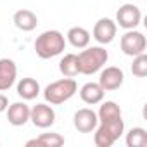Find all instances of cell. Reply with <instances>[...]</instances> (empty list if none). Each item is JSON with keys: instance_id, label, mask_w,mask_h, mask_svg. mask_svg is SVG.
<instances>
[{"instance_id": "1", "label": "cell", "mask_w": 147, "mask_h": 147, "mask_svg": "<svg viewBox=\"0 0 147 147\" xmlns=\"http://www.w3.org/2000/svg\"><path fill=\"white\" fill-rule=\"evenodd\" d=\"M66 49V38L57 30H47L35 40V52L40 59H52L62 54Z\"/></svg>"}, {"instance_id": "2", "label": "cell", "mask_w": 147, "mask_h": 147, "mask_svg": "<svg viewBox=\"0 0 147 147\" xmlns=\"http://www.w3.org/2000/svg\"><path fill=\"white\" fill-rule=\"evenodd\" d=\"M76 57H78L80 75H94L106 66L109 54L104 47L95 45V47H85Z\"/></svg>"}, {"instance_id": "3", "label": "cell", "mask_w": 147, "mask_h": 147, "mask_svg": "<svg viewBox=\"0 0 147 147\" xmlns=\"http://www.w3.org/2000/svg\"><path fill=\"white\" fill-rule=\"evenodd\" d=\"M78 92V85L73 78H62L57 82H52L45 87L43 90V97L47 100V104L50 106H59L64 104L66 100H69L73 95Z\"/></svg>"}, {"instance_id": "4", "label": "cell", "mask_w": 147, "mask_h": 147, "mask_svg": "<svg viewBox=\"0 0 147 147\" xmlns=\"http://www.w3.org/2000/svg\"><path fill=\"white\" fill-rule=\"evenodd\" d=\"M94 131H95L94 144L97 147H111L125 131L123 118L111 119V121H99V125Z\"/></svg>"}, {"instance_id": "5", "label": "cell", "mask_w": 147, "mask_h": 147, "mask_svg": "<svg viewBox=\"0 0 147 147\" xmlns=\"http://www.w3.org/2000/svg\"><path fill=\"white\" fill-rule=\"evenodd\" d=\"M119 47H121V52L125 55H130V57H135L138 54H144L145 49H147V40L144 36V33L137 31V30H126V33L121 36L119 40Z\"/></svg>"}, {"instance_id": "6", "label": "cell", "mask_w": 147, "mask_h": 147, "mask_svg": "<svg viewBox=\"0 0 147 147\" xmlns=\"http://www.w3.org/2000/svg\"><path fill=\"white\" fill-rule=\"evenodd\" d=\"M142 21V12L135 4H123L116 11V24L123 30H135Z\"/></svg>"}, {"instance_id": "7", "label": "cell", "mask_w": 147, "mask_h": 147, "mask_svg": "<svg viewBox=\"0 0 147 147\" xmlns=\"http://www.w3.org/2000/svg\"><path fill=\"white\" fill-rule=\"evenodd\" d=\"M125 82V73L121 67L116 66H107L104 69H100V75H99V85L104 88V92H113L118 90Z\"/></svg>"}, {"instance_id": "8", "label": "cell", "mask_w": 147, "mask_h": 147, "mask_svg": "<svg viewBox=\"0 0 147 147\" xmlns=\"http://www.w3.org/2000/svg\"><path fill=\"white\" fill-rule=\"evenodd\" d=\"M116 33H118V24H116L113 19H109V18H100V19L95 23L94 30H92V36H94L95 42L100 43V45L111 43V42L116 38Z\"/></svg>"}, {"instance_id": "9", "label": "cell", "mask_w": 147, "mask_h": 147, "mask_svg": "<svg viewBox=\"0 0 147 147\" xmlns=\"http://www.w3.org/2000/svg\"><path fill=\"white\" fill-rule=\"evenodd\" d=\"M30 121L36 128H50L55 123V111L49 104H36L30 111Z\"/></svg>"}, {"instance_id": "10", "label": "cell", "mask_w": 147, "mask_h": 147, "mask_svg": "<svg viewBox=\"0 0 147 147\" xmlns=\"http://www.w3.org/2000/svg\"><path fill=\"white\" fill-rule=\"evenodd\" d=\"M73 125L75 128L82 133H92L97 125H99V118H97V113L94 109H88V107H83V109H78L73 116Z\"/></svg>"}, {"instance_id": "11", "label": "cell", "mask_w": 147, "mask_h": 147, "mask_svg": "<svg viewBox=\"0 0 147 147\" xmlns=\"http://www.w3.org/2000/svg\"><path fill=\"white\" fill-rule=\"evenodd\" d=\"M18 78V66L12 59L4 57L0 59V92L9 90Z\"/></svg>"}, {"instance_id": "12", "label": "cell", "mask_w": 147, "mask_h": 147, "mask_svg": "<svg viewBox=\"0 0 147 147\" xmlns=\"http://www.w3.org/2000/svg\"><path fill=\"white\" fill-rule=\"evenodd\" d=\"M30 106L26 102H14L5 109L7 121L12 126H23L30 121Z\"/></svg>"}, {"instance_id": "13", "label": "cell", "mask_w": 147, "mask_h": 147, "mask_svg": "<svg viewBox=\"0 0 147 147\" xmlns=\"http://www.w3.org/2000/svg\"><path fill=\"white\" fill-rule=\"evenodd\" d=\"M104 88L95 83V82H88L85 83L82 88H80V99L88 104V106H95V104H100L104 100Z\"/></svg>"}, {"instance_id": "14", "label": "cell", "mask_w": 147, "mask_h": 147, "mask_svg": "<svg viewBox=\"0 0 147 147\" xmlns=\"http://www.w3.org/2000/svg\"><path fill=\"white\" fill-rule=\"evenodd\" d=\"M12 21H14V26L21 31H33L38 26V18L30 9H21V11L14 12Z\"/></svg>"}, {"instance_id": "15", "label": "cell", "mask_w": 147, "mask_h": 147, "mask_svg": "<svg viewBox=\"0 0 147 147\" xmlns=\"http://www.w3.org/2000/svg\"><path fill=\"white\" fill-rule=\"evenodd\" d=\"M16 90L23 100H33L40 95V83L35 78H21Z\"/></svg>"}, {"instance_id": "16", "label": "cell", "mask_w": 147, "mask_h": 147, "mask_svg": "<svg viewBox=\"0 0 147 147\" xmlns=\"http://www.w3.org/2000/svg\"><path fill=\"white\" fill-rule=\"evenodd\" d=\"M66 38L75 49H85L90 43V31L82 26H73V28H69Z\"/></svg>"}, {"instance_id": "17", "label": "cell", "mask_w": 147, "mask_h": 147, "mask_svg": "<svg viewBox=\"0 0 147 147\" xmlns=\"http://www.w3.org/2000/svg\"><path fill=\"white\" fill-rule=\"evenodd\" d=\"M59 71L66 78H75L80 75V67H78V57L76 54H66L61 62H59Z\"/></svg>"}, {"instance_id": "18", "label": "cell", "mask_w": 147, "mask_h": 147, "mask_svg": "<svg viewBox=\"0 0 147 147\" xmlns=\"http://www.w3.org/2000/svg\"><path fill=\"white\" fill-rule=\"evenodd\" d=\"M26 145H42V147H61L64 145V137L61 133L50 131V133H42L40 137L28 140Z\"/></svg>"}, {"instance_id": "19", "label": "cell", "mask_w": 147, "mask_h": 147, "mask_svg": "<svg viewBox=\"0 0 147 147\" xmlns=\"http://www.w3.org/2000/svg\"><path fill=\"white\" fill-rule=\"evenodd\" d=\"M99 121H111V119H118L121 118V107L114 102V100H106L100 104L99 113H97Z\"/></svg>"}, {"instance_id": "20", "label": "cell", "mask_w": 147, "mask_h": 147, "mask_svg": "<svg viewBox=\"0 0 147 147\" xmlns=\"http://www.w3.org/2000/svg\"><path fill=\"white\" fill-rule=\"evenodd\" d=\"M126 145L128 147H145L147 145V130L135 126L126 133Z\"/></svg>"}, {"instance_id": "21", "label": "cell", "mask_w": 147, "mask_h": 147, "mask_svg": "<svg viewBox=\"0 0 147 147\" xmlns=\"http://www.w3.org/2000/svg\"><path fill=\"white\" fill-rule=\"evenodd\" d=\"M131 75L137 76V78L147 76V54H145V52L133 57V62H131Z\"/></svg>"}, {"instance_id": "22", "label": "cell", "mask_w": 147, "mask_h": 147, "mask_svg": "<svg viewBox=\"0 0 147 147\" xmlns=\"http://www.w3.org/2000/svg\"><path fill=\"white\" fill-rule=\"evenodd\" d=\"M7 107H9V99L4 94H0V113H4Z\"/></svg>"}]
</instances>
